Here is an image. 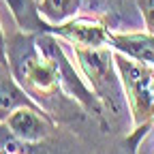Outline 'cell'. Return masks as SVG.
Wrapping results in <instances>:
<instances>
[{
  "label": "cell",
  "instance_id": "cell-5",
  "mask_svg": "<svg viewBox=\"0 0 154 154\" xmlns=\"http://www.w3.org/2000/svg\"><path fill=\"white\" fill-rule=\"evenodd\" d=\"M5 124L24 146L45 141L54 131V118L43 107H19L5 120Z\"/></svg>",
  "mask_w": 154,
  "mask_h": 154
},
{
  "label": "cell",
  "instance_id": "cell-11",
  "mask_svg": "<svg viewBox=\"0 0 154 154\" xmlns=\"http://www.w3.org/2000/svg\"><path fill=\"white\" fill-rule=\"evenodd\" d=\"M0 62H7V36H5V30H2V24H0Z\"/></svg>",
  "mask_w": 154,
  "mask_h": 154
},
{
  "label": "cell",
  "instance_id": "cell-2",
  "mask_svg": "<svg viewBox=\"0 0 154 154\" xmlns=\"http://www.w3.org/2000/svg\"><path fill=\"white\" fill-rule=\"evenodd\" d=\"M17 28L22 32L56 34L73 47H105L109 45V28L101 17H71L66 22H47L38 11L36 0H5Z\"/></svg>",
  "mask_w": 154,
  "mask_h": 154
},
{
  "label": "cell",
  "instance_id": "cell-3",
  "mask_svg": "<svg viewBox=\"0 0 154 154\" xmlns=\"http://www.w3.org/2000/svg\"><path fill=\"white\" fill-rule=\"evenodd\" d=\"M113 60L122 82L124 101L133 120V131L126 137V143L135 154L141 139L154 126V64L133 60V58L116 49H113Z\"/></svg>",
  "mask_w": 154,
  "mask_h": 154
},
{
  "label": "cell",
  "instance_id": "cell-4",
  "mask_svg": "<svg viewBox=\"0 0 154 154\" xmlns=\"http://www.w3.org/2000/svg\"><path fill=\"white\" fill-rule=\"evenodd\" d=\"M75 64L84 73L86 82L94 90V94L101 99L105 109H109L113 116L120 113L124 90L118 69L113 60V47H73Z\"/></svg>",
  "mask_w": 154,
  "mask_h": 154
},
{
  "label": "cell",
  "instance_id": "cell-8",
  "mask_svg": "<svg viewBox=\"0 0 154 154\" xmlns=\"http://www.w3.org/2000/svg\"><path fill=\"white\" fill-rule=\"evenodd\" d=\"M82 7V0H41L38 2V11L47 22H66V19L75 17Z\"/></svg>",
  "mask_w": 154,
  "mask_h": 154
},
{
  "label": "cell",
  "instance_id": "cell-6",
  "mask_svg": "<svg viewBox=\"0 0 154 154\" xmlns=\"http://www.w3.org/2000/svg\"><path fill=\"white\" fill-rule=\"evenodd\" d=\"M19 107H41V105L22 88V84L11 73L9 64L0 62V122H5Z\"/></svg>",
  "mask_w": 154,
  "mask_h": 154
},
{
  "label": "cell",
  "instance_id": "cell-7",
  "mask_svg": "<svg viewBox=\"0 0 154 154\" xmlns=\"http://www.w3.org/2000/svg\"><path fill=\"white\" fill-rule=\"evenodd\" d=\"M109 45L133 60L154 64V34L152 32H113L109 30Z\"/></svg>",
  "mask_w": 154,
  "mask_h": 154
},
{
  "label": "cell",
  "instance_id": "cell-1",
  "mask_svg": "<svg viewBox=\"0 0 154 154\" xmlns=\"http://www.w3.org/2000/svg\"><path fill=\"white\" fill-rule=\"evenodd\" d=\"M60 36L36 34V32H15L7 36V62L22 88L41 105L54 96L62 94V75L58 64ZM43 107V105H41Z\"/></svg>",
  "mask_w": 154,
  "mask_h": 154
},
{
  "label": "cell",
  "instance_id": "cell-12",
  "mask_svg": "<svg viewBox=\"0 0 154 154\" xmlns=\"http://www.w3.org/2000/svg\"><path fill=\"white\" fill-rule=\"evenodd\" d=\"M0 154H7V152H0ZM17 154H24V152H17Z\"/></svg>",
  "mask_w": 154,
  "mask_h": 154
},
{
  "label": "cell",
  "instance_id": "cell-9",
  "mask_svg": "<svg viewBox=\"0 0 154 154\" xmlns=\"http://www.w3.org/2000/svg\"><path fill=\"white\" fill-rule=\"evenodd\" d=\"M0 152H7V154L24 152V143L11 133V128L5 122H0Z\"/></svg>",
  "mask_w": 154,
  "mask_h": 154
},
{
  "label": "cell",
  "instance_id": "cell-10",
  "mask_svg": "<svg viewBox=\"0 0 154 154\" xmlns=\"http://www.w3.org/2000/svg\"><path fill=\"white\" fill-rule=\"evenodd\" d=\"M135 2H137V9L143 17L146 30L154 34V0H135Z\"/></svg>",
  "mask_w": 154,
  "mask_h": 154
}]
</instances>
